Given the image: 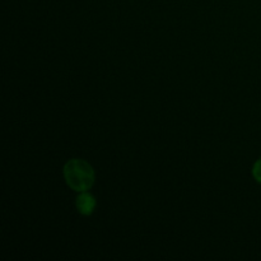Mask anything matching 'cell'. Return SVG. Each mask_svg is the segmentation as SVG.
I'll return each mask as SVG.
<instances>
[{"label":"cell","mask_w":261,"mask_h":261,"mask_svg":"<svg viewBox=\"0 0 261 261\" xmlns=\"http://www.w3.org/2000/svg\"><path fill=\"white\" fill-rule=\"evenodd\" d=\"M97 206V200L88 191H83L76 198V209L82 216H91Z\"/></svg>","instance_id":"2"},{"label":"cell","mask_w":261,"mask_h":261,"mask_svg":"<svg viewBox=\"0 0 261 261\" xmlns=\"http://www.w3.org/2000/svg\"><path fill=\"white\" fill-rule=\"evenodd\" d=\"M252 176H254L255 180L257 182L261 184V158L254 163V167H252Z\"/></svg>","instance_id":"3"},{"label":"cell","mask_w":261,"mask_h":261,"mask_svg":"<svg viewBox=\"0 0 261 261\" xmlns=\"http://www.w3.org/2000/svg\"><path fill=\"white\" fill-rule=\"evenodd\" d=\"M64 178L70 189L83 193L88 191L96 181L93 167L87 161L81 158H71L64 165Z\"/></svg>","instance_id":"1"}]
</instances>
